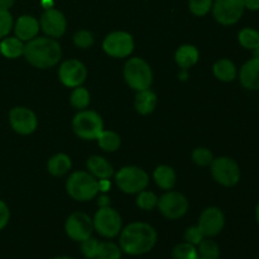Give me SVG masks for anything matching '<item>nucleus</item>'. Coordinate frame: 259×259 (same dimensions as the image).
<instances>
[{
    "label": "nucleus",
    "mask_w": 259,
    "mask_h": 259,
    "mask_svg": "<svg viewBox=\"0 0 259 259\" xmlns=\"http://www.w3.org/2000/svg\"><path fill=\"white\" fill-rule=\"evenodd\" d=\"M15 0H0V9L9 10L14 5Z\"/></svg>",
    "instance_id": "79ce46f5"
},
{
    "label": "nucleus",
    "mask_w": 259,
    "mask_h": 259,
    "mask_svg": "<svg viewBox=\"0 0 259 259\" xmlns=\"http://www.w3.org/2000/svg\"><path fill=\"white\" fill-rule=\"evenodd\" d=\"M55 259H72V258H70V257H57Z\"/></svg>",
    "instance_id": "de8ad7c7"
},
{
    "label": "nucleus",
    "mask_w": 259,
    "mask_h": 259,
    "mask_svg": "<svg viewBox=\"0 0 259 259\" xmlns=\"http://www.w3.org/2000/svg\"><path fill=\"white\" fill-rule=\"evenodd\" d=\"M89 174L93 175L96 180L110 179L114 175V168L104 157L91 156L86 162Z\"/></svg>",
    "instance_id": "6ab92c4d"
},
{
    "label": "nucleus",
    "mask_w": 259,
    "mask_h": 259,
    "mask_svg": "<svg viewBox=\"0 0 259 259\" xmlns=\"http://www.w3.org/2000/svg\"><path fill=\"white\" fill-rule=\"evenodd\" d=\"M99 147L105 152H115L120 147L121 139L118 133L113 131H103L98 137Z\"/></svg>",
    "instance_id": "bb28decb"
},
{
    "label": "nucleus",
    "mask_w": 259,
    "mask_h": 259,
    "mask_svg": "<svg viewBox=\"0 0 259 259\" xmlns=\"http://www.w3.org/2000/svg\"><path fill=\"white\" fill-rule=\"evenodd\" d=\"M99 182V191L100 192H108L111 187V182L109 181V179L100 180Z\"/></svg>",
    "instance_id": "a19ab883"
},
{
    "label": "nucleus",
    "mask_w": 259,
    "mask_h": 259,
    "mask_svg": "<svg viewBox=\"0 0 259 259\" xmlns=\"http://www.w3.org/2000/svg\"><path fill=\"white\" fill-rule=\"evenodd\" d=\"M196 259H201V258H199V257H197V258H196Z\"/></svg>",
    "instance_id": "09e8293b"
},
{
    "label": "nucleus",
    "mask_w": 259,
    "mask_h": 259,
    "mask_svg": "<svg viewBox=\"0 0 259 259\" xmlns=\"http://www.w3.org/2000/svg\"><path fill=\"white\" fill-rule=\"evenodd\" d=\"M53 5V0H42V7L45 8L46 10L51 9Z\"/></svg>",
    "instance_id": "c03bdc74"
},
{
    "label": "nucleus",
    "mask_w": 259,
    "mask_h": 259,
    "mask_svg": "<svg viewBox=\"0 0 259 259\" xmlns=\"http://www.w3.org/2000/svg\"><path fill=\"white\" fill-rule=\"evenodd\" d=\"M70 103L73 108L78 109V110H83L90 104V93L88 89L82 88V86H77L73 89L70 96Z\"/></svg>",
    "instance_id": "c85d7f7f"
},
{
    "label": "nucleus",
    "mask_w": 259,
    "mask_h": 259,
    "mask_svg": "<svg viewBox=\"0 0 259 259\" xmlns=\"http://www.w3.org/2000/svg\"><path fill=\"white\" fill-rule=\"evenodd\" d=\"M255 220H257V224L259 225V201L255 206Z\"/></svg>",
    "instance_id": "a18cd8bd"
},
{
    "label": "nucleus",
    "mask_w": 259,
    "mask_h": 259,
    "mask_svg": "<svg viewBox=\"0 0 259 259\" xmlns=\"http://www.w3.org/2000/svg\"><path fill=\"white\" fill-rule=\"evenodd\" d=\"M172 257L174 259H196L197 258V248L196 245H192L190 243H180L172 250Z\"/></svg>",
    "instance_id": "7c9ffc66"
},
{
    "label": "nucleus",
    "mask_w": 259,
    "mask_h": 259,
    "mask_svg": "<svg viewBox=\"0 0 259 259\" xmlns=\"http://www.w3.org/2000/svg\"><path fill=\"white\" fill-rule=\"evenodd\" d=\"M72 167V162L71 158L65 153H58L51 157L50 161L47 163V169L52 176L61 177L65 176Z\"/></svg>",
    "instance_id": "b1692460"
},
{
    "label": "nucleus",
    "mask_w": 259,
    "mask_h": 259,
    "mask_svg": "<svg viewBox=\"0 0 259 259\" xmlns=\"http://www.w3.org/2000/svg\"><path fill=\"white\" fill-rule=\"evenodd\" d=\"M153 180L162 190H171L176 185V174L172 167L162 164L154 169Z\"/></svg>",
    "instance_id": "5701e85b"
},
{
    "label": "nucleus",
    "mask_w": 259,
    "mask_h": 259,
    "mask_svg": "<svg viewBox=\"0 0 259 259\" xmlns=\"http://www.w3.org/2000/svg\"><path fill=\"white\" fill-rule=\"evenodd\" d=\"M23 56L32 66L45 70L57 65L62 57V50L55 38L35 37L24 46Z\"/></svg>",
    "instance_id": "f03ea898"
},
{
    "label": "nucleus",
    "mask_w": 259,
    "mask_h": 259,
    "mask_svg": "<svg viewBox=\"0 0 259 259\" xmlns=\"http://www.w3.org/2000/svg\"><path fill=\"white\" fill-rule=\"evenodd\" d=\"M99 242L95 238H89V239L81 242V252H82L83 257L88 259H95L98 254Z\"/></svg>",
    "instance_id": "e433bc0d"
},
{
    "label": "nucleus",
    "mask_w": 259,
    "mask_h": 259,
    "mask_svg": "<svg viewBox=\"0 0 259 259\" xmlns=\"http://www.w3.org/2000/svg\"><path fill=\"white\" fill-rule=\"evenodd\" d=\"M103 50L106 55L114 58L128 57L134 50V39L132 34L123 30L111 32L104 38Z\"/></svg>",
    "instance_id": "1a4fd4ad"
},
{
    "label": "nucleus",
    "mask_w": 259,
    "mask_h": 259,
    "mask_svg": "<svg viewBox=\"0 0 259 259\" xmlns=\"http://www.w3.org/2000/svg\"><path fill=\"white\" fill-rule=\"evenodd\" d=\"M94 230L104 238H115L121 230V217L115 209L104 206L96 211L93 219Z\"/></svg>",
    "instance_id": "6e6552de"
},
{
    "label": "nucleus",
    "mask_w": 259,
    "mask_h": 259,
    "mask_svg": "<svg viewBox=\"0 0 259 259\" xmlns=\"http://www.w3.org/2000/svg\"><path fill=\"white\" fill-rule=\"evenodd\" d=\"M115 182L121 191L133 195L146 190V187L148 186L149 176L141 167L126 166L116 172Z\"/></svg>",
    "instance_id": "423d86ee"
},
{
    "label": "nucleus",
    "mask_w": 259,
    "mask_h": 259,
    "mask_svg": "<svg viewBox=\"0 0 259 259\" xmlns=\"http://www.w3.org/2000/svg\"><path fill=\"white\" fill-rule=\"evenodd\" d=\"M175 61L184 70L192 67L199 61V51L192 45H184L177 48L175 53Z\"/></svg>",
    "instance_id": "412c9836"
},
{
    "label": "nucleus",
    "mask_w": 259,
    "mask_h": 259,
    "mask_svg": "<svg viewBox=\"0 0 259 259\" xmlns=\"http://www.w3.org/2000/svg\"><path fill=\"white\" fill-rule=\"evenodd\" d=\"M24 46L18 37H5L0 42V53L7 58H18L24 53Z\"/></svg>",
    "instance_id": "393cba45"
},
{
    "label": "nucleus",
    "mask_w": 259,
    "mask_h": 259,
    "mask_svg": "<svg viewBox=\"0 0 259 259\" xmlns=\"http://www.w3.org/2000/svg\"><path fill=\"white\" fill-rule=\"evenodd\" d=\"M244 3V8L252 12H257L259 10V0H243Z\"/></svg>",
    "instance_id": "ea45409f"
},
{
    "label": "nucleus",
    "mask_w": 259,
    "mask_h": 259,
    "mask_svg": "<svg viewBox=\"0 0 259 259\" xmlns=\"http://www.w3.org/2000/svg\"><path fill=\"white\" fill-rule=\"evenodd\" d=\"M13 15L10 14L9 10L0 9V39L8 37L10 30L13 29Z\"/></svg>",
    "instance_id": "f704fd0d"
},
{
    "label": "nucleus",
    "mask_w": 259,
    "mask_h": 259,
    "mask_svg": "<svg viewBox=\"0 0 259 259\" xmlns=\"http://www.w3.org/2000/svg\"><path fill=\"white\" fill-rule=\"evenodd\" d=\"M66 234L75 242H83L93 234V219L85 212H73L67 218L65 224Z\"/></svg>",
    "instance_id": "f8f14e48"
},
{
    "label": "nucleus",
    "mask_w": 259,
    "mask_h": 259,
    "mask_svg": "<svg viewBox=\"0 0 259 259\" xmlns=\"http://www.w3.org/2000/svg\"><path fill=\"white\" fill-rule=\"evenodd\" d=\"M238 40H239L240 46L245 50L255 51L259 48V32L254 28H243L239 33H238Z\"/></svg>",
    "instance_id": "a878e982"
},
{
    "label": "nucleus",
    "mask_w": 259,
    "mask_h": 259,
    "mask_svg": "<svg viewBox=\"0 0 259 259\" xmlns=\"http://www.w3.org/2000/svg\"><path fill=\"white\" fill-rule=\"evenodd\" d=\"M253 53H254V56H255V57H259V48H258V50L253 51Z\"/></svg>",
    "instance_id": "49530a36"
},
{
    "label": "nucleus",
    "mask_w": 259,
    "mask_h": 259,
    "mask_svg": "<svg viewBox=\"0 0 259 259\" xmlns=\"http://www.w3.org/2000/svg\"><path fill=\"white\" fill-rule=\"evenodd\" d=\"M67 194L76 201H90L98 195L99 182L91 174L76 171L70 175L66 182Z\"/></svg>",
    "instance_id": "7ed1b4c3"
},
{
    "label": "nucleus",
    "mask_w": 259,
    "mask_h": 259,
    "mask_svg": "<svg viewBox=\"0 0 259 259\" xmlns=\"http://www.w3.org/2000/svg\"><path fill=\"white\" fill-rule=\"evenodd\" d=\"M157 207L164 218L177 220L184 217L189 210V200L179 191H168L158 199Z\"/></svg>",
    "instance_id": "9d476101"
},
{
    "label": "nucleus",
    "mask_w": 259,
    "mask_h": 259,
    "mask_svg": "<svg viewBox=\"0 0 259 259\" xmlns=\"http://www.w3.org/2000/svg\"><path fill=\"white\" fill-rule=\"evenodd\" d=\"M137 111L142 115H148L156 109L157 106V95L149 89L137 91L136 101H134Z\"/></svg>",
    "instance_id": "4be33fe9"
},
{
    "label": "nucleus",
    "mask_w": 259,
    "mask_h": 259,
    "mask_svg": "<svg viewBox=\"0 0 259 259\" xmlns=\"http://www.w3.org/2000/svg\"><path fill=\"white\" fill-rule=\"evenodd\" d=\"M39 28V22L33 15H20L14 24L15 37H18L23 42H28L37 37Z\"/></svg>",
    "instance_id": "a211bd4d"
},
{
    "label": "nucleus",
    "mask_w": 259,
    "mask_h": 259,
    "mask_svg": "<svg viewBox=\"0 0 259 259\" xmlns=\"http://www.w3.org/2000/svg\"><path fill=\"white\" fill-rule=\"evenodd\" d=\"M39 25L43 32L51 38H60L65 34L67 22L62 12L57 9L45 10L39 20Z\"/></svg>",
    "instance_id": "dca6fc26"
},
{
    "label": "nucleus",
    "mask_w": 259,
    "mask_h": 259,
    "mask_svg": "<svg viewBox=\"0 0 259 259\" xmlns=\"http://www.w3.org/2000/svg\"><path fill=\"white\" fill-rule=\"evenodd\" d=\"M215 20L223 25H233L240 20L244 13L243 0H215L212 2Z\"/></svg>",
    "instance_id": "9b49d317"
},
{
    "label": "nucleus",
    "mask_w": 259,
    "mask_h": 259,
    "mask_svg": "<svg viewBox=\"0 0 259 259\" xmlns=\"http://www.w3.org/2000/svg\"><path fill=\"white\" fill-rule=\"evenodd\" d=\"M212 159H214V156H212L211 151L205 148V147H199V148L194 149V152H192V161H194L197 166H210Z\"/></svg>",
    "instance_id": "473e14b6"
},
{
    "label": "nucleus",
    "mask_w": 259,
    "mask_h": 259,
    "mask_svg": "<svg viewBox=\"0 0 259 259\" xmlns=\"http://www.w3.org/2000/svg\"><path fill=\"white\" fill-rule=\"evenodd\" d=\"M86 76H88V70L85 65L75 58L62 62L58 68V78L66 88L75 89L81 86L85 82Z\"/></svg>",
    "instance_id": "ddd939ff"
},
{
    "label": "nucleus",
    "mask_w": 259,
    "mask_h": 259,
    "mask_svg": "<svg viewBox=\"0 0 259 259\" xmlns=\"http://www.w3.org/2000/svg\"><path fill=\"white\" fill-rule=\"evenodd\" d=\"M9 123L15 133L28 136L37 129L38 119L30 109L17 106L9 111Z\"/></svg>",
    "instance_id": "4468645a"
},
{
    "label": "nucleus",
    "mask_w": 259,
    "mask_h": 259,
    "mask_svg": "<svg viewBox=\"0 0 259 259\" xmlns=\"http://www.w3.org/2000/svg\"><path fill=\"white\" fill-rule=\"evenodd\" d=\"M98 204H99V206H100V207L109 206V204H110V199H109V196H106V195H103V196L99 197Z\"/></svg>",
    "instance_id": "37998d69"
},
{
    "label": "nucleus",
    "mask_w": 259,
    "mask_h": 259,
    "mask_svg": "<svg viewBox=\"0 0 259 259\" xmlns=\"http://www.w3.org/2000/svg\"><path fill=\"white\" fill-rule=\"evenodd\" d=\"M73 43L78 48H89L94 45V35L89 30H78L73 35Z\"/></svg>",
    "instance_id": "c9c22d12"
},
{
    "label": "nucleus",
    "mask_w": 259,
    "mask_h": 259,
    "mask_svg": "<svg viewBox=\"0 0 259 259\" xmlns=\"http://www.w3.org/2000/svg\"><path fill=\"white\" fill-rule=\"evenodd\" d=\"M9 218H10V211L8 205L5 204L3 200H0V230L4 229L5 227L9 223Z\"/></svg>",
    "instance_id": "58836bf2"
},
{
    "label": "nucleus",
    "mask_w": 259,
    "mask_h": 259,
    "mask_svg": "<svg viewBox=\"0 0 259 259\" xmlns=\"http://www.w3.org/2000/svg\"><path fill=\"white\" fill-rule=\"evenodd\" d=\"M157 243V233L152 225L136 222L120 230L119 247L129 255H142L151 252Z\"/></svg>",
    "instance_id": "f257e3e1"
},
{
    "label": "nucleus",
    "mask_w": 259,
    "mask_h": 259,
    "mask_svg": "<svg viewBox=\"0 0 259 259\" xmlns=\"http://www.w3.org/2000/svg\"><path fill=\"white\" fill-rule=\"evenodd\" d=\"M202 239H205V235L197 225L196 227L187 228L186 232H185V240H186L187 243H190V244L199 245Z\"/></svg>",
    "instance_id": "4c0bfd02"
},
{
    "label": "nucleus",
    "mask_w": 259,
    "mask_h": 259,
    "mask_svg": "<svg viewBox=\"0 0 259 259\" xmlns=\"http://www.w3.org/2000/svg\"><path fill=\"white\" fill-rule=\"evenodd\" d=\"M197 257L201 259H219V245L210 238H205L197 245Z\"/></svg>",
    "instance_id": "cd10ccee"
},
{
    "label": "nucleus",
    "mask_w": 259,
    "mask_h": 259,
    "mask_svg": "<svg viewBox=\"0 0 259 259\" xmlns=\"http://www.w3.org/2000/svg\"><path fill=\"white\" fill-rule=\"evenodd\" d=\"M212 72H214V76L219 81L232 82V81L237 78L238 68L235 63L230 61L229 58H220L212 66Z\"/></svg>",
    "instance_id": "aec40b11"
},
{
    "label": "nucleus",
    "mask_w": 259,
    "mask_h": 259,
    "mask_svg": "<svg viewBox=\"0 0 259 259\" xmlns=\"http://www.w3.org/2000/svg\"><path fill=\"white\" fill-rule=\"evenodd\" d=\"M157 204H158V197L156 196L154 192L147 191V190L138 192V196H137V205H138L139 209L149 211V210H153L154 207L157 206Z\"/></svg>",
    "instance_id": "2f4dec72"
},
{
    "label": "nucleus",
    "mask_w": 259,
    "mask_h": 259,
    "mask_svg": "<svg viewBox=\"0 0 259 259\" xmlns=\"http://www.w3.org/2000/svg\"><path fill=\"white\" fill-rule=\"evenodd\" d=\"M121 249L119 245H116L113 242H101L99 243L98 259H120Z\"/></svg>",
    "instance_id": "c756f323"
},
{
    "label": "nucleus",
    "mask_w": 259,
    "mask_h": 259,
    "mask_svg": "<svg viewBox=\"0 0 259 259\" xmlns=\"http://www.w3.org/2000/svg\"><path fill=\"white\" fill-rule=\"evenodd\" d=\"M72 128L76 136L83 141L98 139L104 131V121L101 116L94 110H80L72 120Z\"/></svg>",
    "instance_id": "39448f33"
},
{
    "label": "nucleus",
    "mask_w": 259,
    "mask_h": 259,
    "mask_svg": "<svg viewBox=\"0 0 259 259\" xmlns=\"http://www.w3.org/2000/svg\"><path fill=\"white\" fill-rule=\"evenodd\" d=\"M212 179L219 185L233 187L240 181V167L237 161L230 157L223 156L212 159L210 164Z\"/></svg>",
    "instance_id": "0eeeda50"
},
{
    "label": "nucleus",
    "mask_w": 259,
    "mask_h": 259,
    "mask_svg": "<svg viewBox=\"0 0 259 259\" xmlns=\"http://www.w3.org/2000/svg\"><path fill=\"white\" fill-rule=\"evenodd\" d=\"M240 85L249 91L259 90V57L248 60L238 72Z\"/></svg>",
    "instance_id": "f3484780"
},
{
    "label": "nucleus",
    "mask_w": 259,
    "mask_h": 259,
    "mask_svg": "<svg viewBox=\"0 0 259 259\" xmlns=\"http://www.w3.org/2000/svg\"><path fill=\"white\" fill-rule=\"evenodd\" d=\"M125 82L133 90L142 91L149 89L153 81V73L149 63L141 57L129 58L124 66Z\"/></svg>",
    "instance_id": "20e7f679"
},
{
    "label": "nucleus",
    "mask_w": 259,
    "mask_h": 259,
    "mask_svg": "<svg viewBox=\"0 0 259 259\" xmlns=\"http://www.w3.org/2000/svg\"><path fill=\"white\" fill-rule=\"evenodd\" d=\"M225 225V215L219 207L210 206L201 212L197 227L204 233L205 238L217 237Z\"/></svg>",
    "instance_id": "2eb2a0df"
},
{
    "label": "nucleus",
    "mask_w": 259,
    "mask_h": 259,
    "mask_svg": "<svg viewBox=\"0 0 259 259\" xmlns=\"http://www.w3.org/2000/svg\"><path fill=\"white\" fill-rule=\"evenodd\" d=\"M189 7L192 14L202 17L211 10L212 0H190Z\"/></svg>",
    "instance_id": "72a5a7b5"
}]
</instances>
